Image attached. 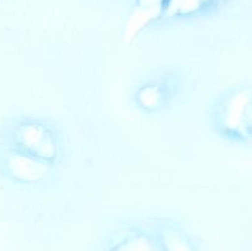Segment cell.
Returning <instances> with one entry per match:
<instances>
[{
    "mask_svg": "<svg viewBox=\"0 0 252 251\" xmlns=\"http://www.w3.org/2000/svg\"><path fill=\"white\" fill-rule=\"evenodd\" d=\"M0 147L25 155L56 170L65 157V142L51 120L38 116H20L0 127Z\"/></svg>",
    "mask_w": 252,
    "mask_h": 251,
    "instance_id": "cell-2",
    "label": "cell"
},
{
    "mask_svg": "<svg viewBox=\"0 0 252 251\" xmlns=\"http://www.w3.org/2000/svg\"><path fill=\"white\" fill-rule=\"evenodd\" d=\"M53 174V169L25 155L0 147V175L11 184L37 186Z\"/></svg>",
    "mask_w": 252,
    "mask_h": 251,
    "instance_id": "cell-5",
    "label": "cell"
},
{
    "mask_svg": "<svg viewBox=\"0 0 252 251\" xmlns=\"http://www.w3.org/2000/svg\"><path fill=\"white\" fill-rule=\"evenodd\" d=\"M98 251H203V246L174 219L152 217L108 231Z\"/></svg>",
    "mask_w": 252,
    "mask_h": 251,
    "instance_id": "cell-1",
    "label": "cell"
},
{
    "mask_svg": "<svg viewBox=\"0 0 252 251\" xmlns=\"http://www.w3.org/2000/svg\"><path fill=\"white\" fill-rule=\"evenodd\" d=\"M212 130L233 145H252V83L226 89L209 111Z\"/></svg>",
    "mask_w": 252,
    "mask_h": 251,
    "instance_id": "cell-3",
    "label": "cell"
},
{
    "mask_svg": "<svg viewBox=\"0 0 252 251\" xmlns=\"http://www.w3.org/2000/svg\"><path fill=\"white\" fill-rule=\"evenodd\" d=\"M184 79L176 68H161L148 74L135 88V106L148 115H155L174 106L182 95Z\"/></svg>",
    "mask_w": 252,
    "mask_h": 251,
    "instance_id": "cell-4",
    "label": "cell"
}]
</instances>
